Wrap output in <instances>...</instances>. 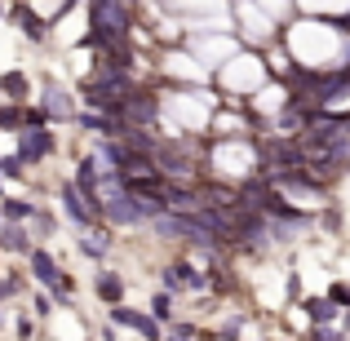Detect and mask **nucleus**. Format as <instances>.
<instances>
[{
  "instance_id": "obj_1",
  "label": "nucleus",
  "mask_w": 350,
  "mask_h": 341,
  "mask_svg": "<svg viewBox=\"0 0 350 341\" xmlns=\"http://www.w3.org/2000/svg\"><path fill=\"white\" fill-rule=\"evenodd\" d=\"M310 155L301 142H288V137H280V142H266V173H288V169H306Z\"/></svg>"
},
{
  "instance_id": "obj_2",
  "label": "nucleus",
  "mask_w": 350,
  "mask_h": 341,
  "mask_svg": "<svg viewBox=\"0 0 350 341\" xmlns=\"http://www.w3.org/2000/svg\"><path fill=\"white\" fill-rule=\"evenodd\" d=\"M111 319H116V324H124V328H137V333H142L146 341H160V328H155V319L137 315V310H124L120 301L111 306Z\"/></svg>"
},
{
  "instance_id": "obj_3",
  "label": "nucleus",
  "mask_w": 350,
  "mask_h": 341,
  "mask_svg": "<svg viewBox=\"0 0 350 341\" xmlns=\"http://www.w3.org/2000/svg\"><path fill=\"white\" fill-rule=\"evenodd\" d=\"M120 115H129L133 124H151L155 120V98L151 94H129L124 107H120Z\"/></svg>"
},
{
  "instance_id": "obj_4",
  "label": "nucleus",
  "mask_w": 350,
  "mask_h": 341,
  "mask_svg": "<svg viewBox=\"0 0 350 341\" xmlns=\"http://www.w3.org/2000/svg\"><path fill=\"white\" fill-rule=\"evenodd\" d=\"M164 284H169V292L173 288H204V275L191 271L187 262H178V266H169V271H164Z\"/></svg>"
},
{
  "instance_id": "obj_5",
  "label": "nucleus",
  "mask_w": 350,
  "mask_h": 341,
  "mask_svg": "<svg viewBox=\"0 0 350 341\" xmlns=\"http://www.w3.org/2000/svg\"><path fill=\"white\" fill-rule=\"evenodd\" d=\"M62 204H67V213L76 217V222H94V213H98V208L85 200V191H76V187L62 191Z\"/></svg>"
},
{
  "instance_id": "obj_6",
  "label": "nucleus",
  "mask_w": 350,
  "mask_h": 341,
  "mask_svg": "<svg viewBox=\"0 0 350 341\" xmlns=\"http://www.w3.org/2000/svg\"><path fill=\"white\" fill-rule=\"evenodd\" d=\"M306 315H310V324H333L337 301L333 297H306Z\"/></svg>"
},
{
  "instance_id": "obj_7",
  "label": "nucleus",
  "mask_w": 350,
  "mask_h": 341,
  "mask_svg": "<svg viewBox=\"0 0 350 341\" xmlns=\"http://www.w3.org/2000/svg\"><path fill=\"white\" fill-rule=\"evenodd\" d=\"M49 133H40V128H27V133H23V155H27V160H36V155H44V151H49Z\"/></svg>"
},
{
  "instance_id": "obj_8",
  "label": "nucleus",
  "mask_w": 350,
  "mask_h": 341,
  "mask_svg": "<svg viewBox=\"0 0 350 341\" xmlns=\"http://www.w3.org/2000/svg\"><path fill=\"white\" fill-rule=\"evenodd\" d=\"M31 271H36L40 284H58V266H53L49 253H31Z\"/></svg>"
},
{
  "instance_id": "obj_9",
  "label": "nucleus",
  "mask_w": 350,
  "mask_h": 341,
  "mask_svg": "<svg viewBox=\"0 0 350 341\" xmlns=\"http://www.w3.org/2000/svg\"><path fill=\"white\" fill-rule=\"evenodd\" d=\"M98 292H103V301H111V306H116V301H120V292H124V284H120L116 279V275H98Z\"/></svg>"
},
{
  "instance_id": "obj_10",
  "label": "nucleus",
  "mask_w": 350,
  "mask_h": 341,
  "mask_svg": "<svg viewBox=\"0 0 350 341\" xmlns=\"http://www.w3.org/2000/svg\"><path fill=\"white\" fill-rule=\"evenodd\" d=\"M44 107H49L53 115H67V111H71L67 98H62V89H49V94H44Z\"/></svg>"
},
{
  "instance_id": "obj_11",
  "label": "nucleus",
  "mask_w": 350,
  "mask_h": 341,
  "mask_svg": "<svg viewBox=\"0 0 350 341\" xmlns=\"http://www.w3.org/2000/svg\"><path fill=\"white\" fill-rule=\"evenodd\" d=\"M151 310H155V319H173V301H169V292H160V297L151 301Z\"/></svg>"
},
{
  "instance_id": "obj_12",
  "label": "nucleus",
  "mask_w": 350,
  "mask_h": 341,
  "mask_svg": "<svg viewBox=\"0 0 350 341\" xmlns=\"http://www.w3.org/2000/svg\"><path fill=\"white\" fill-rule=\"evenodd\" d=\"M328 297H333L337 306H350V284H333V288H328Z\"/></svg>"
},
{
  "instance_id": "obj_13",
  "label": "nucleus",
  "mask_w": 350,
  "mask_h": 341,
  "mask_svg": "<svg viewBox=\"0 0 350 341\" xmlns=\"http://www.w3.org/2000/svg\"><path fill=\"white\" fill-rule=\"evenodd\" d=\"M103 248H107V235H89V239H85V253H89V257H98Z\"/></svg>"
},
{
  "instance_id": "obj_14",
  "label": "nucleus",
  "mask_w": 350,
  "mask_h": 341,
  "mask_svg": "<svg viewBox=\"0 0 350 341\" xmlns=\"http://www.w3.org/2000/svg\"><path fill=\"white\" fill-rule=\"evenodd\" d=\"M5 248H27V239H23V230H5Z\"/></svg>"
},
{
  "instance_id": "obj_15",
  "label": "nucleus",
  "mask_w": 350,
  "mask_h": 341,
  "mask_svg": "<svg viewBox=\"0 0 350 341\" xmlns=\"http://www.w3.org/2000/svg\"><path fill=\"white\" fill-rule=\"evenodd\" d=\"M164 341H191V324H178V328H173V333L164 337Z\"/></svg>"
},
{
  "instance_id": "obj_16",
  "label": "nucleus",
  "mask_w": 350,
  "mask_h": 341,
  "mask_svg": "<svg viewBox=\"0 0 350 341\" xmlns=\"http://www.w3.org/2000/svg\"><path fill=\"white\" fill-rule=\"evenodd\" d=\"M310 341H346V337H337V333H328V324H319V333L310 337Z\"/></svg>"
}]
</instances>
